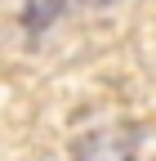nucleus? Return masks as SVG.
Segmentation results:
<instances>
[{
    "label": "nucleus",
    "mask_w": 156,
    "mask_h": 161,
    "mask_svg": "<svg viewBox=\"0 0 156 161\" xmlns=\"http://www.w3.org/2000/svg\"><path fill=\"white\" fill-rule=\"evenodd\" d=\"M54 9H58V0H27V18H31L36 27H40V23H49V18H54Z\"/></svg>",
    "instance_id": "nucleus-2"
},
{
    "label": "nucleus",
    "mask_w": 156,
    "mask_h": 161,
    "mask_svg": "<svg viewBox=\"0 0 156 161\" xmlns=\"http://www.w3.org/2000/svg\"><path fill=\"white\" fill-rule=\"evenodd\" d=\"M89 5H94V0H89Z\"/></svg>",
    "instance_id": "nucleus-3"
},
{
    "label": "nucleus",
    "mask_w": 156,
    "mask_h": 161,
    "mask_svg": "<svg viewBox=\"0 0 156 161\" xmlns=\"http://www.w3.org/2000/svg\"><path fill=\"white\" fill-rule=\"evenodd\" d=\"M134 157V139L121 125H107V130H94L76 143V161H129Z\"/></svg>",
    "instance_id": "nucleus-1"
}]
</instances>
